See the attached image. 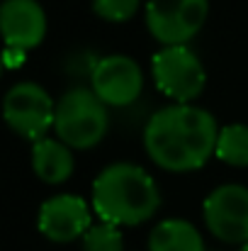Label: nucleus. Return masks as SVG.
Masks as SVG:
<instances>
[{"label": "nucleus", "instance_id": "obj_11", "mask_svg": "<svg viewBox=\"0 0 248 251\" xmlns=\"http://www.w3.org/2000/svg\"><path fill=\"white\" fill-rule=\"evenodd\" d=\"M32 168L37 173L39 180L49 183V185H59L66 183L73 176V151L68 144H64L61 139H39L32 144Z\"/></svg>", "mask_w": 248, "mask_h": 251}, {"label": "nucleus", "instance_id": "obj_10", "mask_svg": "<svg viewBox=\"0 0 248 251\" xmlns=\"http://www.w3.org/2000/svg\"><path fill=\"white\" fill-rule=\"evenodd\" d=\"M0 27L5 47L34 49L46 37V15L37 0H5L0 10Z\"/></svg>", "mask_w": 248, "mask_h": 251}, {"label": "nucleus", "instance_id": "obj_15", "mask_svg": "<svg viewBox=\"0 0 248 251\" xmlns=\"http://www.w3.org/2000/svg\"><path fill=\"white\" fill-rule=\"evenodd\" d=\"M92 10L107 22H127L136 15L139 0H92Z\"/></svg>", "mask_w": 248, "mask_h": 251}, {"label": "nucleus", "instance_id": "obj_17", "mask_svg": "<svg viewBox=\"0 0 248 251\" xmlns=\"http://www.w3.org/2000/svg\"><path fill=\"white\" fill-rule=\"evenodd\" d=\"M239 251H248V244H244V247H239Z\"/></svg>", "mask_w": 248, "mask_h": 251}, {"label": "nucleus", "instance_id": "obj_2", "mask_svg": "<svg viewBox=\"0 0 248 251\" xmlns=\"http://www.w3.org/2000/svg\"><path fill=\"white\" fill-rule=\"evenodd\" d=\"M161 193L146 168L136 164H110L92 183V210L102 222L134 227L156 215Z\"/></svg>", "mask_w": 248, "mask_h": 251}, {"label": "nucleus", "instance_id": "obj_4", "mask_svg": "<svg viewBox=\"0 0 248 251\" xmlns=\"http://www.w3.org/2000/svg\"><path fill=\"white\" fill-rule=\"evenodd\" d=\"M2 115L7 127L22 137L39 142L56 122V102L37 83H15L2 102Z\"/></svg>", "mask_w": 248, "mask_h": 251}, {"label": "nucleus", "instance_id": "obj_16", "mask_svg": "<svg viewBox=\"0 0 248 251\" xmlns=\"http://www.w3.org/2000/svg\"><path fill=\"white\" fill-rule=\"evenodd\" d=\"M22 59H24V51H22V49H10V47H5V61H7V69L22 66Z\"/></svg>", "mask_w": 248, "mask_h": 251}, {"label": "nucleus", "instance_id": "obj_13", "mask_svg": "<svg viewBox=\"0 0 248 251\" xmlns=\"http://www.w3.org/2000/svg\"><path fill=\"white\" fill-rule=\"evenodd\" d=\"M214 156L229 166L248 168V125H226L219 129Z\"/></svg>", "mask_w": 248, "mask_h": 251}, {"label": "nucleus", "instance_id": "obj_6", "mask_svg": "<svg viewBox=\"0 0 248 251\" xmlns=\"http://www.w3.org/2000/svg\"><path fill=\"white\" fill-rule=\"evenodd\" d=\"M151 69L158 90L175 102H192L202 95L207 83L202 61L187 47H163L154 54Z\"/></svg>", "mask_w": 248, "mask_h": 251}, {"label": "nucleus", "instance_id": "obj_9", "mask_svg": "<svg viewBox=\"0 0 248 251\" xmlns=\"http://www.w3.org/2000/svg\"><path fill=\"white\" fill-rule=\"evenodd\" d=\"M37 227L49 242L71 244L76 239H83L85 232L92 227V215L83 198L64 193L42 202Z\"/></svg>", "mask_w": 248, "mask_h": 251}, {"label": "nucleus", "instance_id": "obj_1", "mask_svg": "<svg viewBox=\"0 0 248 251\" xmlns=\"http://www.w3.org/2000/svg\"><path fill=\"white\" fill-rule=\"evenodd\" d=\"M217 139L219 127L214 115L190 102H173L158 110L144 129L146 154L170 173L202 168L217 151Z\"/></svg>", "mask_w": 248, "mask_h": 251}, {"label": "nucleus", "instance_id": "obj_3", "mask_svg": "<svg viewBox=\"0 0 248 251\" xmlns=\"http://www.w3.org/2000/svg\"><path fill=\"white\" fill-rule=\"evenodd\" d=\"M110 127L107 105L92 93V88H73L56 102V139L71 149L97 147Z\"/></svg>", "mask_w": 248, "mask_h": 251}, {"label": "nucleus", "instance_id": "obj_5", "mask_svg": "<svg viewBox=\"0 0 248 251\" xmlns=\"http://www.w3.org/2000/svg\"><path fill=\"white\" fill-rule=\"evenodd\" d=\"M209 0H149L146 27L163 47H185L207 22Z\"/></svg>", "mask_w": 248, "mask_h": 251}, {"label": "nucleus", "instance_id": "obj_12", "mask_svg": "<svg viewBox=\"0 0 248 251\" xmlns=\"http://www.w3.org/2000/svg\"><path fill=\"white\" fill-rule=\"evenodd\" d=\"M149 251H207L200 229L182 220L170 217L158 222L149 234Z\"/></svg>", "mask_w": 248, "mask_h": 251}, {"label": "nucleus", "instance_id": "obj_7", "mask_svg": "<svg viewBox=\"0 0 248 251\" xmlns=\"http://www.w3.org/2000/svg\"><path fill=\"white\" fill-rule=\"evenodd\" d=\"M207 229L226 244H248V188L226 183L214 188L202 205Z\"/></svg>", "mask_w": 248, "mask_h": 251}, {"label": "nucleus", "instance_id": "obj_14", "mask_svg": "<svg viewBox=\"0 0 248 251\" xmlns=\"http://www.w3.org/2000/svg\"><path fill=\"white\" fill-rule=\"evenodd\" d=\"M81 244L83 251H124V237L117 225L100 222L85 232Z\"/></svg>", "mask_w": 248, "mask_h": 251}, {"label": "nucleus", "instance_id": "obj_8", "mask_svg": "<svg viewBox=\"0 0 248 251\" xmlns=\"http://www.w3.org/2000/svg\"><path fill=\"white\" fill-rule=\"evenodd\" d=\"M90 88L105 105L127 107L141 95L144 74L132 56L110 54V56H102L92 66Z\"/></svg>", "mask_w": 248, "mask_h": 251}]
</instances>
